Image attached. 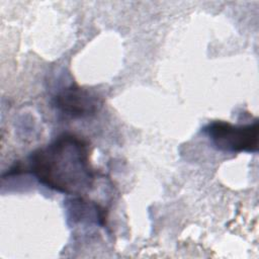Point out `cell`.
Returning a JSON list of instances; mask_svg holds the SVG:
<instances>
[{
	"label": "cell",
	"mask_w": 259,
	"mask_h": 259,
	"mask_svg": "<svg viewBox=\"0 0 259 259\" xmlns=\"http://www.w3.org/2000/svg\"><path fill=\"white\" fill-rule=\"evenodd\" d=\"M203 133L212 145L224 152L256 153L259 143V123L234 125L227 121H213L208 123Z\"/></svg>",
	"instance_id": "cell-2"
},
{
	"label": "cell",
	"mask_w": 259,
	"mask_h": 259,
	"mask_svg": "<svg viewBox=\"0 0 259 259\" xmlns=\"http://www.w3.org/2000/svg\"><path fill=\"white\" fill-rule=\"evenodd\" d=\"M29 172L45 186L66 194H81L93 184L87 143L63 135L34 151L28 158Z\"/></svg>",
	"instance_id": "cell-1"
},
{
	"label": "cell",
	"mask_w": 259,
	"mask_h": 259,
	"mask_svg": "<svg viewBox=\"0 0 259 259\" xmlns=\"http://www.w3.org/2000/svg\"><path fill=\"white\" fill-rule=\"evenodd\" d=\"M55 106L72 117H85L94 114L101 106L99 97L77 85L60 91L54 98Z\"/></svg>",
	"instance_id": "cell-3"
}]
</instances>
